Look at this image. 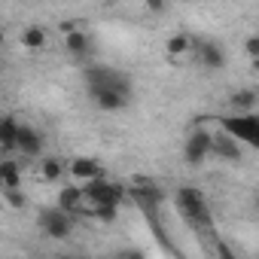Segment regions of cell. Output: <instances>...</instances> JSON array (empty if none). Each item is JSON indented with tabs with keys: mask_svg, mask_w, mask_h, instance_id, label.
Wrapping results in <instances>:
<instances>
[{
	"mask_svg": "<svg viewBox=\"0 0 259 259\" xmlns=\"http://www.w3.org/2000/svg\"><path fill=\"white\" fill-rule=\"evenodd\" d=\"M19 128H22V122L16 116H4V119H0V147H4V150H16L19 147Z\"/></svg>",
	"mask_w": 259,
	"mask_h": 259,
	"instance_id": "4fadbf2b",
	"label": "cell"
},
{
	"mask_svg": "<svg viewBox=\"0 0 259 259\" xmlns=\"http://www.w3.org/2000/svg\"><path fill=\"white\" fill-rule=\"evenodd\" d=\"M4 198H7V204L13 207V210H25L28 207V195L16 186V189H4Z\"/></svg>",
	"mask_w": 259,
	"mask_h": 259,
	"instance_id": "ffe728a7",
	"label": "cell"
},
{
	"mask_svg": "<svg viewBox=\"0 0 259 259\" xmlns=\"http://www.w3.org/2000/svg\"><path fill=\"white\" fill-rule=\"evenodd\" d=\"M92 213H95L101 223H113V220L119 217V204H95Z\"/></svg>",
	"mask_w": 259,
	"mask_h": 259,
	"instance_id": "44dd1931",
	"label": "cell"
},
{
	"mask_svg": "<svg viewBox=\"0 0 259 259\" xmlns=\"http://www.w3.org/2000/svg\"><path fill=\"white\" fill-rule=\"evenodd\" d=\"M37 223H40V232H43L46 238H52V241H64V238L73 232V217H70V210H64V207L40 210Z\"/></svg>",
	"mask_w": 259,
	"mask_h": 259,
	"instance_id": "277c9868",
	"label": "cell"
},
{
	"mask_svg": "<svg viewBox=\"0 0 259 259\" xmlns=\"http://www.w3.org/2000/svg\"><path fill=\"white\" fill-rule=\"evenodd\" d=\"M213 156H217L220 162H238V159L244 156V150H241L238 138H235V135H229L226 128H223V132H217V135H213Z\"/></svg>",
	"mask_w": 259,
	"mask_h": 259,
	"instance_id": "30bf717a",
	"label": "cell"
},
{
	"mask_svg": "<svg viewBox=\"0 0 259 259\" xmlns=\"http://www.w3.org/2000/svg\"><path fill=\"white\" fill-rule=\"evenodd\" d=\"M0 186H4V189H16V186H22V171H19V162H13V159L0 162Z\"/></svg>",
	"mask_w": 259,
	"mask_h": 259,
	"instance_id": "e0dca14e",
	"label": "cell"
},
{
	"mask_svg": "<svg viewBox=\"0 0 259 259\" xmlns=\"http://www.w3.org/2000/svg\"><path fill=\"white\" fill-rule=\"evenodd\" d=\"M144 7H147V13H162L168 7V0H144Z\"/></svg>",
	"mask_w": 259,
	"mask_h": 259,
	"instance_id": "603a6c76",
	"label": "cell"
},
{
	"mask_svg": "<svg viewBox=\"0 0 259 259\" xmlns=\"http://www.w3.org/2000/svg\"><path fill=\"white\" fill-rule=\"evenodd\" d=\"M192 52L198 58V64L204 70H223L229 64V55L226 49L217 43V40H201V37H192Z\"/></svg>",
	"mask_w": 259,
	"mask_h": 259,
	"instance_id": "5b68a950",
	"label": "cell"
},
{
	"mask_svg": "<svg viewBox=\"0 0 259 259\" xmlns=\"http://www.w3.org/2000/svg\"><path fill=\"white\" fill-rule=\"evenodd\" d=\"M67 171H70L73 180H82V183H89V180H95V177L104 174V171H101V162H98V159H89V156L73 159V162L67 165Z\"/></svg>",
	"mask_w": 259,
	"mask_h": 259,
	"instance_id": "7c38bea8",
	"label": "cell"
},
{
	"mask_svg": "<svg viewBox=\"0 0 259 259\" xmlns=\"http://www.w3.org/2000/svg\"><path fill=\"white\" fill-rule=\"evenodd\" d=\"M40 177L49 180V183H58V180L64 177V162H61L58 156H46V159L40 162Z\"/></svg>",
	"mask_w": 259,
	"mask_h": 259,
	"instance_id": "ac0fdd59",
	"label": "cell"
},
{
	"mask_svg": "<svg viewBox=\"0 0 259 259\" xmlns=\"http://www.w3.org/2000/svg\"><path fill=\"white\" fill-rule=\"evenodd\" d=\"M85 89L89 92H98V89H119L125 95H132V79H128V73L122 70H113L107 64H89L85 67Z\"/></svg>",
	"mask_w": 259,
	"mask_h": 259,
	"instance_id": "7a4b0ae2",
	"label": "cell"
},
{
	"mask_svg": "<svg viewBox=\"0 0 259 259\" xmlns=\"http://www.w3.org/2000/svg\"><path fill=\"white\" fill-rule=\"evenodd\" d=\"M256 104H259V95H256L253 89H238V92H232V98H229V107H232L235 113H253Z\"/></svg>",
	"mask_w": 259,
	"mask_h": 259,
	"instance_id": "5bb4252c",
	"label": "cell"
},
{
	"mask_svg": "<svg viewBox=\"0 0 259 259\" xmlns=\"http://www.w3.org/2000/svg\"><path fill=\"white\" fill-rule=\"evenodd\" d=\"M82 198H85V186H61L58 189V207H64V210H79Z\"/></svg>",
	"mask_w": 259,
	"mask_h": 259,
	"instance_id": "2e32d148",
	"label": "cell"
},
{
	"mask_svg": "<svg viewBox=\"0 0 259 259\" xmlns=\"http://www.w3.org/2000/svg\"><path fill=\"white\" fill-rule=\"evenodd\" d=\"M250 67H253V73L259 76V58H250Z\"/></svg>",
	"mask_w": 259,
	"mask_h": 259,
	"instance_id": "cb8c5ba5",
	"label": "cell"
},
{
	"mask_svg": "<svg viewBox=\"0 0 259 259\" xmlns=\"http://www.w3.org/2000/svg\"><path fill=\"white\" fill-rule=\"evenodd\" d=\"M85 198L92 204H119L122 201V186L113 183V180H107L101 174V177H95V180L85 183Z\"/></svg>",
	"mask_w": 259,
	"mask_h": 259,
	"instance_id": "8992f818",
	"label": "cell"
},
{
	"mask_svg": "<svg viewBox=\"0 0 259 259\" xmlns=\"http://www.w3.org/2000/svg\"><path fill=\"white\" fill-rule=\"evenodd\" d=\"M43 147H46V141H43V135L37 132L34 125H22L19 128V153L25 156V159H37V156H43Z\"/></svg>",
	"mask_w": 259,
	"mask_h": 259,
	"instance_id": "8fae6325",
	"label": "cell"
},
{
	"mask_svg": "<svg viewBox=\"0 0 259 259\" xmlns=\"http://www.w3.org/2000/svg\"><path fill=\"white\" fill-rule=\"evenodd\" d=\"M165 52H168V58H180V55L192 52V34H186V31L171 34L168 43H165Z\"/></svg>",
	"mask_w": 259,
	"mask_h": 259,
	"instance_id": "9a60e30c",
	"label": "cell"
},
{
	"mask_svg": "<svg viewBox=\"0 0 259 259\" xmlns=\"http://www.w3.org/2000/svg\"><path fill=\"white\" fill-rule=\"evenodd\" d=\"M64 52H67L73 61H89V58L95 55V43H92V37H89L85 31L73 28V31L64 34Z\"/></svg>",
	"mask_w": 259,
	"mask_h": 259,
	"instance_id": "ba28073f",
	"label": "cell"
},
{
	"mask_svg": "<svg viewBox=\"0 0 259 259\" xmlns=\"http://www.w3.org/2000/svg\"><path fill=\"white\" fill-rule=\"evenodd\" d=\"M174 201H177L180 217H183L192 229H198V232H207V229H210V207H207L204 195H201L195 186H180V189L174 192Z\"/></svg>",
	"mask_w": 259,
	"mask_h": 259,
	"instance_id": "6da1fadb",
	"label": "cell"
},
{
	"mask_svg": "<svg viewBox=\"0 0 259 259\" xmlns=\"http://www.w3.org/2000/svg\"><path fill=\"white\" fill-rule=\"evenodd\" d=\"M49 43V34L43 28H25L22 31V46L25 49H43Z\"/></svg>",
	"mask_w": 259,
	"mask_h": 259,
	"instance_id": "d6986e66",
	"label": "cell"
},
{
	"mask_svg": "<svg viewBox=\"0 0 259 259\" xmlns=\"http://www.w3.org/2000/svg\"><path fill=\"white\" fill-rule=\"evenodd\" d=\"M223 128H226L229 135L244 138L247 144L259 147V116H253V113H238V116L226 119V122H223Z\"/></svg>",
	"mask_w": 259,
	"mask_h": 259,
	"instance_id": "52a82bcc",
	"label": "cell"
},
{
	"mask_svg": "<svg viewBox=\"0 0 259 259\" xmlns=\"http://www.w3.org/2000/svg\"><path fill=\"white\" fill-rule=\"evenodd\" d=\"M89 98L101 113H119V110L128 107V101H132V95H125L119 89H98V92H89Z\"/></svg>",
	"mask_w": 259,
	"mask_h": 259,
	"instance_id": "9c48e42d",
	"label": "cell"
},
{
	"mask_svg": "<svg viewBox=\"0 0 259 259\" xmlns=\"http://www.w3.org/2000/svg\"><path fill=\"white\" fill-rule=\"evenodd\" d=\"M253 210H256V213H259V192H256V195H253Z\"/></svg>",
	"mask_w": 259,
	"mask_h": 259,
	"instance_id": "d4e9b609",
	"label": "cell"
},
{
	"mask_svg": "<svg viewBox=\"0 0 259 259\" xmlns=\"http://www.w3.org/2000/svg\"><path fill=\"white\" fill-rule=\"evenodd\" d=\"M244 55L247 58H259V34H250L244 40Z\"/></svg>",
	"mask_w": 259,
	"mask_h": 259,
	"instance_id": "7402d4cb",
	"label": "cell"
},
{
	"mask_svg": "<svg viewBox=\"0 0 259 259\" xmlns=\"http://www.w3.org/2000/svg\"><path fill=\"white\" fill-rule=\"evenodd\" d=\"M207 156H213V135L204 132V128H195L183 144V162L189 168H201L207 162Z\"/></svg>",
	"mask_w": 259,
	"mask_h": 259,
	"instance_id": "3957f363",
	"label": "cell"
}]
</instances>
